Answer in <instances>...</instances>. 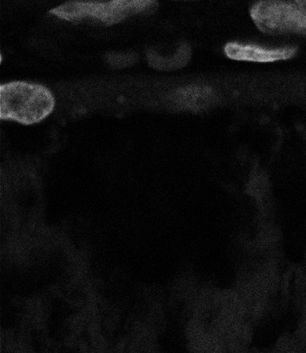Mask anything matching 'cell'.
<instances>
[{"mask_svg":"<svg viewBox=\"0 0 306 353\" xmlns=\"http://www.w3.org/2000/svg\"><path fill=\"white\" fill-rule=\"evenodd\" d=\"M252 18L265 33L306 32V1H262L254 6Z\"/></svg>","mask_w":306,"mask_h":353,"instance_id":"obj_3","label":"cell"},{"mask_svg":"<svg viewBox=\"0 0 306 353\" xmlns=\"http://www.w3.org/2000/svg\"><path fill=\"white\" fill-rule=\"evenodd\" d=\"M185 50H180L179 52L172 59H163L154 54L149 53L148 59L152 66L161 68V70H168L173 68L181 63V61L184 59Z\"/></svg>","mask_w":306,"mask_h":353,"instance_id":"obj_6","label":"cell"},{"mask_svg":"<svg viewBox=\"0 0 306 353\" xmlns=\"http://www.w3.org/2000/svg\"><path fill=\"white\" fill-rule=\"evenodd\" d=\"M54 98L42 85L15 81L0 86V119L24 125L41 122L53 112Z\"/></svg>","mask_w":306,"mask_h":353,"instance_id":"obj_1","label":"cell"},{"mask_svg":"<svg viewBox=\"0 0 306 353\" xmlns=\"http://www.w3.org/2000/svg\"><path fill=\"white\" fill-rule=\"evenodd\" d=\"M211 94V90L206 88H190L177 91L175 99L179 103L188 107L202 105Z\"/></svg>","mask_w":306,"mask_h":353,"instance_id":"obj_5","label":"cell"},{"mask_svg":"<svg viewBox=\"0 0 306 353\" xmlns=\"http://www.w3.org/2000/svg\"><path fill=\"white\" fill-rule=\"evenodd\" d=\"M135 59L134 54H110L108 57L110 64L117 68L132 65L134 63Z\"/></svg>","mask_w":306,"mask_h":353,"instance_id":"obj_7","label":"cell"},{"mask_svg":"<svg viewBox=\"0 0 306 353\" xmlns=\"http://www.w3.org/2000/svg\"><path fill=\"white\" fill-rule=\"evenodd\" d=\"M225 53L229 59L236 61L253 62H274L291 59L296 53V48L265 49L252 45L229 43L225 47Z\"/></svg>","mask_w":306,"mask_h":353,"instance_id":"obj_4","label":"cell"},{"mask_svg":"<svg viewBox=\"0 0 306 353\" xmlns=\"http://www.w3.org/2000/svg\"><path fill=\"white\" fill-rule=\"evenodd\" d=\"M149 0H114L110 2H68L50 11L59 18L74 21L90 17L105 23L115 24L127 16L143 12L154 4Z\"/></svg>","mask_w":306,"mask_h":353,"instance_id":"obj_2","label":"cell"}]
</instances>
